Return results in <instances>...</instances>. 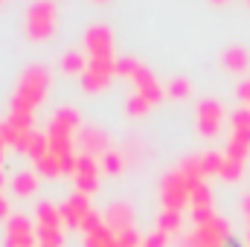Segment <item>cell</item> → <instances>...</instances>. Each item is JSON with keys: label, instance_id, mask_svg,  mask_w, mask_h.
Here are the masks:
<instances>
[]
</instances>
